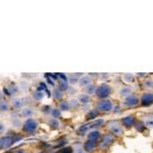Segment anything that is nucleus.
<instances>
[{
	"instance_id": "obj_23",
	"label": "nucleus",
	"mask_w": 153,
	"mask_h": 153,
	"mask_svg": "<svg viewBox=\"0 0 153 153\" xmlns=\"http://www.w3.org/2000/svg\"><path fill=\"white\" fill-rule=\"evenodd\" d=\"M53 94H54V98L57 99V100H60V99L62 98V92H61L58 88H55L54 90H53Z\"/></svg>"
},
{
	"instance_id": "obj_14",
	"label": "nucleus",
	"mask_w": 153,
	"mask_h": 153,
	"mask_svg": "<svg viewBox=\"0 0 153 153\" xmlns=\"http://www.w3.org/2000/svg\"><path fill=\"white\" fill-rule=\"evenodd\" d=\"M84 148H85V150H86L87 152H93L94 151V149H95V143L88 140V141L85 143Z\"/></svg>"
},
{
	"instance_id": "obj_38",
	"label": "nucleus",
	"mask_w": 153,
	"mask_h": 153,
	"mask_svg": "<svg viewBox=\"0 0 153 153\" xmlns=\"http://www.w3.org/2000/svg\"><path fill=\"white\" fill-rule=\"evenodd\" d=\"M4 130H5V127H4L3 124L0 123V134H2L4 132Z\"/></svg>"
},
{
	"instance_id": "obj_21",
	"label": "nucleus",
	"mask_w": 153,
	"mask_h": 153,
	"mask_svg": "<svg viewBox=\"0 0 153 153\" xmlns=\"http://www.w3.org/2000/svg\"><path fill=\"white\" fill-rule=\"evenodd\" d=\"M7 90L9 91V93H10V95H13L14 93H16L18 92V85H15L14 83H11L10 85H8V87H7Z\"/></svg>"
},
{
	"instance_id": "obj_20",
	"label": "nucleus",
	"mask_w": 153,
	"mask_h": 153,
	"mask_svg": "<svg viewBox=\"0 0 153 153\" xmlns=\"http://www.w3.org/2000/svg\"><path fill=\"white\" fill-rule=\"evenodd\" d=\"M119 94H121V97H129V96H131V94H132V90L130 88H128V87H126V88L121 89Z\"/></svg>"
},
{
	"instance_id": "obj_5",
	"label": "nucleus",
	"mask_w": 153,
	"mask_h": 153,
	"mask_svg": "<svg viewBox=\"0 0 153 153\" xmlns=\"http://www.w3.org/2000/svg\"><path fill=\"white\" fill-rule=\"evenodd\" d=\"M13 143V137H11V136H4V137L0 138V148H2V149L10 147Z\"/></svg>"
},
{
	"instance_id": "obj_40",
	"label": "nucleus",
	"mask_w": 153,
	"mask_h": 153,
	"mask_svg": "<svg viewBox=\"0 0 153 153\" xmlns=\"http://www.w3.org/2000/svg\"><path fill=\"white\" fill-rule=\"evenodd\" d=\"M2 97H3V92H2V91H0V101L2 100Z\"/></svg>"
},
{
	"instance_id": "obj_37",
	"label": "nucleus",
	"mask_w": 153,
	"mask_h": 153,
	"mask_svg": "<svg viewBox=\"0 0 153 153\" xmlns=\"http://www.w3.org/2000/svg\"><path fill=\"white\" fill-rule=\"evenodd\" d=\"M136 129H137V131L142 132L144 129H145V127H144V126L142 125L141 123H140V124H137V125H136Z\"/></svg>"
},
{
	"instance_id": "obj_3",
	"label": "nucleus",
	"mask_w": 153,
	"mask_h": 153,
	"mask_svg": "<svg viewBox=\"0 0 153 153\" xmlns=\"http://www.w3.org/2000/svg\"><path fill=\"white\" fill-rule=\"evenodd\" d=\"M113 141H114V136L110 135V134H106L101 139L100 143H99V147L101 149H106V148H108L113 143Z\"/></svg>"
},
{
	"instance_id": "obj_18",
	"label": "nucleus",
	"mask_w": 153,
	"mask_h": 153,
	"mask_svg": "<svg viewBox=\"0 0 153 153\" xmlns=\"http://www.w3.org/2000/svg\"><path fill=\"white\" fill-rule=\"evenodd\" d=\"M90 102V97L86 94H82L79 96V103H82V104H87V103Z\"/></svg>"
},
{
	"instance_id": "obj_19",
	"label": "nucleus",
	"mask_w": 153,
	"mask_h": 153,
	"mask_svg": "<svg viewBox=\"0 0 153 153\" xmlns=\"http://www.w3.org/2000/svg\"><path fill=\"white\" fill-rule=\"evenodd\" d=\"M48 124H49V127L53 130H56L59 128V121H57L56 119H51L50 121H48Z\"/></svg>"
},
{
	"instance_id": "obj_22",
	"label": "nucleus",
	"mask_w": 153,
	"mask_h": 153,
	"mask_svg": "<svg viewBox=\"0 0 153 153\" xmlns=\"http://www.w3.org/2000/svg\"><path fill=\"white\" fill-rule=\"evenodd\" d=\"M97 115H98V110H96V109H92V110H90V112H88V114H87V119H96Z\"/></svg>"
},
{
	"instance_id": "obj_12",
	"label": "nucleus",
	"mask_w": 153,
	"mask_h": 153,
	"mask_svg": "<svg viewBox=\"0 0 153 153\" xmlns=\"http://www.w3.org/2000/svg\"><path fill=\"white\" fill-rule=\"evenodd\" d=\"M59 110L60 111H69L71 109V106H69V102H67V100H61L59 102Z\"/></svg>"
},
{
	"instance_id": "obj_35",
	"label": "nucleus",
	"mask_w": 153,
	"mask_h": 153,
	"mask_svg": "<svg viewBox=\"0 0 153 153\" xmlns=\"http://www.w3.org/2000/svg\"><path fill=\"white\" fill-rule=\"evenodd\" d=\"M58 153H73V149L71 147H67V148H62L58 151Z\"/></svg>"
},
{
	"instance_id": "obj_26",
	"label": "nucleus",
	"mask_w": 153,
	"mask_h": 153,
	"mask_svg": "<svg viewBox=\"0 0 153 153\" xmlns=\"http://www.w3.org/2000/svg\"><path fill=\"white\" fill-rule=\"evenodd\" d=\"M51 115L53 117V119H58V117H60L61 115V111L59 110V109L57 108H53L52 111H51Z\"/></svg>"
},
{
	"instance_id": "obj_29",
	"label": "nucleus",
	"mask_w": 153,
	"mask_h": 153,
	"mask_svg": "<svg viewBox=\"0 0 153 153\" xmlns=\"http://www.w3.org/2000/svg\"><path fill=\"white\" fill-rule=\"evenodd\" d=\"M103 124V121L102 119H99V121H94L93 124H91L90 125V129H94V128H97V127H99V126H101Z\"/></svg>"
},
{
	"instance_id": "obj_31",
	"label": "nucleus",
	"mask_w": 153,
	"mask_h": 153,
	"mask_svg": "<svg viewBox=\"0 0 153 153\" xmlns=\"http://www.w3.org/2000/svg\"><path fill=\"white\" fill-rule=\"evenodd\" d=\"M76 76H81V75L80 74H76V75H75L74 76H71V78L69 79V81L71 84H76V83L79 82V78H76Z\"/></svg>"
},
{
	"instance_id": "obj_24",
	"label": "nucleus",
	"mask_w": 153,
	"mask_h": 153,
	"mask_svg": "<svg viewBox=\"0 0 153 153\" xmlns=\"http://www.w3.org/2000/svg\"><path fill=\"white\" fill-rule=\"evenodd\" d=\"M89 128H90V124H88V125L81 126V127L79 128V130H78V134H79V135H82V134L86 133L87 130H88Z\"/></svg>"
},
{
	"instance_id": "obj_32",
	"label": "nucleus",
	"mask_w": 153,
	"mask_h": 153,
	"mask_svg": "<svg viewBox=\"0 0 153 153\" xmlns=\"http://www.w3.org/2000/svg\"><path fill=\"white\" fill-rule=\"evenodd\" d=\"M79 101H76V99H73V100L69 101V106H71V108L73 107V108H76V107L79 106Z\"/></svg>"
},
{
	"instance_id": "obj_15",
	"label": "nucleus",
	"mask_w": 153,
	"mask_h": 153,
	"mask_svg": "<svg viewBox=\"0 0 153 153\" xmlns=\"http://www.w3.org/2000/svg\"><path fill=\"white\" fill-rule=\"evenodd\" d=\"M24 101L25 100L22 98H14L13 100H12V106L16 109L20 108V107L22 106V104H24Z\"/></svg>"
},
{
	"instance_id": "obj_13",
	"label": "nucleus",
	"mask_w": 153,
	"mask_h": 153,
	"mask_svg": "<svg viewBox=\"0 0 153 153\" xmlns=\"http://www.w3.org/2000/svg\"><path fill=\"white\" fill-rule=\"evenodd\" d=\"M20 115L22 117H31L33 115V109H31L30 107H25L20 110Z\"/></svg>"
},
{
	"instance_id": "obj_39",
	"label": "nucleus",
	"mask_w": 153,
	"mask_h": 153,
	"mask_svg": "<svg viewBox=\"0 0 153 153\" xmlns=\"http://www.w3.org/2000/svg\"><path fill=\"white\" fill-rule=\"evenodd\" d=\"M14 153H26V151H25V150H22V149H18V150H16Z\"/></svg>"
},
{
	"instance_id": "obj_9",
	"label": "nucleus",
	"mask_w": 153,
	"mask_h": 153,
	"mask_svg": "<svg viewBox=\"0 0 153 153\" xmlns=\"http://www.w3.org/2000/svg\"><path fill=\"white\" fill-rule=\"evenodd\" d=\"M121 124H123L125 127L127 128H131L134 126V124H135V119H134V117H124L123 119H121Z\"/></svg>"
},
{
	"instance_id": "obj_7",
	"label": "nucleus",
	"mask_w": 153,
	"mask_h": 153,
	"mask_svg": "<svg viewBox=\"0 0 153 153\" xmlns=\"http://www.w3.org/2000/svg\"><path fill=\"white\" fill-rule=\"evenodd\" d=\"M141 103L143 106H148V105L152 104L153 94H151V93H145V94H143V96L141 98Z\"/></svg>"
},
{
	"instance_id": "obj_30",
	"label": "nucleus",
	"mask_w": 153,
	"mask_h": 153,
	"mask_svg": "<svg viewBox=\"0 0 153 153\" xmlns=\"http://www.w3.org/2000/svg\"><path fill=\"white\" fill-rule=\"evenodd\" d=\"M95 90H96V88H95L94 85H89L88 87H86V91H87V93H89V94L95 93Z\"/></svg>"
},
{
	"instance_id": "obj_1",
	"label": "nucleus",
	"mask_w": 153,
	"mask_h": 153,
	"mask_svg": "<svg viewBox=\"0 0 153 153\" xmlns=\"http://www.w3.org/2000/svg\"><path fill=\"white\" fill-rule=\"evenodd\" d=\"M111 92L110 87L108 86L107 84H101L100 86H98L95 90V94L98 98L100 99H105Z\"/></svg>"
},
{
	"instance_id": "obj_36",
	"label": "nucleus",
	"mask_w": 153,
	"mask_h": 153,
	"mask_svg": "<svg viewBox=\"0 0 153 153\" xmlns=\"http://www.w3.org/2000/svg\"><path fill=\"white\" fill-rule=\"evenodd\" d=\"M145 87H147V88H153V81L150 80V79H148V80H146L145 82Z\"/></svg>"
},
{
	"instance_id": "obj_2",
	"label": "nucleus",
	"mask_w": 153,
	"mask_h": 153,
	"mask_svg": "<svg viewBox=\"0 0 153 153\" xmlns=\"http://www.w3.org/2000/svg\"><path fill=\"white\" fill-rule=\"evenodd\" d=\"M37 128H38V123L34 119H28L22 124V131L27 132V133H31V132L36 131Z\"/></svg>"
},
{
	"instance_id": "obj_10",
	"label": "nucleus",
	"mask_w": 153,
	"mask_h": 153,
	"mask_svg": "<svg viewBox=\"0 0 153 153\" xmlns=\"http://www.w3.org/2000/svg\"><path fill=\"white\" fill-rule=\"evenodd\" d=\"M79 84L81 87H88L91 85V78L88 76H83L79 79Z\"/></svg>"
},
{
	"instance_id": "obj_34",
	"label": "nucleus",
	"mask_w": 153,
	"mask_h": 153,
	"mask_svg": "<svg viewBox=\"0 0 153 153\" xmlns=\"http://www.w3.org/2000/svg\"><path fill=\"white\" fill-rule=\"evenodd\" d=\"M124 80L127 81V82H133L134 81V76L132 75H130V74H127V75L124 76Z\"/></svg>"
},
{
	"instance_id": "obj_6",
	"label": "nucleus",
	"mask_w": 153,
	"mask_h": 153,
	"mask_svg": "<svg viewBox=\"0 0 153 153\" xmlns=\"http://www.w3.org/2000/svg\"><path fill=\"white\" fill-rule=\"evenodd\" d=\"M109 131L112 133L113 136H121L123 135V129L117 123H110L108 125Z\"/></svg>"
},
{
	"instance_id": "obj_8",
	"label": "nucleus",
	"mask_w": 153,
	"mask_h": 153,
	"mask_svg": "<svg viewBox=\"0 0 153 153\" xmlns=\"http://www.w3.org/2000/svg\"><path fill=\"white\" fill-rule=\"evenodd\" d=\"M138 103H139V99H138L137 97L133 96V95L127 97L125 100V104L127 105V106H130V107L135 106V105H137Z\"/></svg>"
},
{
	"instance_id": "obj_33",
	"label": "nucleus",
	"mask_w": 153,
	"mask_h": 153,
	"mask_svg": "<svg viewBox=\"0 0 153 153\" xmlns=\"http://www.w3.org/2000/svg\"><path fill=\"white\" fill-rule=\"evenodd\" d=\"M20 124H22V123H20V119H16V117L12 119V126H13V127H15V128L20 127Z\"/></svg>"
},
{
	"instance_id": "obj_28",
	"label": "nucleus",
	"mask_w": 153,
	"mask_h": 153,
	"mask_svg": "<svg viewBox=\"0 0 153 153\" xmlns=\"http://www.w3.org/2000/svg\"><path fill=\"white\" fill-rule=\"evenodd\" d=\"M145 126L148 128H153V117H146Z\"/></svg>"
},
{
	"instance_id": "obj_25",
	"label": "nucleus",
	"mask_w": 153,
	"mask_h": 153,
	"mask_svg": "<svg viewBox=\"0 0 153 153\" xmlns=\"http://www.w3.org/2000/svg\"><path fill=\"white\" fill-rule=\"evenodd\" d=\"M44 97V92H40V91H36V92L33 94V98L35 100H41V99Z\"/></svg>"
},
{
	"instance_id": "obj_17",
	"label": "nucleus",
	"mask_w": 153,
	"mask_h": 153,
	"mask_svg": "<svg viewBox=\"0 0 153 153\" xmlns=\"http://www.w3.org/2000/svg\"><path fill=\"white\" fill-rule=\"evenodd\" d=\"M8 110H9V104H8V102L6 100L2 99V100L0 101V111H1V112H6V111Z\"/></svg>"
},
{
	"instance_id": "obj_16",
	"label": "nucleus",
	"mask_w": 153,
	"mask_h": 153,
	"mask_svg": "<svg viewBox=\"0 0 153 153\" xmlns=\"http://www.w3.org/2000/svg\"><path fill=\"white\" fill-rule=\"evenodd\" d=\"M58 89L63 92V91H67L69 89V83L67 81H63V80H58Z\"/></svg>"
},
{
	"instance_id": "obj_27",
	"label": "nucleus",
	"mask_w": 153,
	"mask_h": 153,
	"mask_svg": "<svg viewBox=\"0 0 153 153\" xmlns=\"http://www.w3.org/2000/svg\"><path fill=\"white\" fill-rule=\"evenodd\" d=\"M52 107L49 106V105H44V106L41 107V111H42L43 113H46V114H48V113H51V111H52Z\"/></svg>"
},
{
	"instance_id": "obj_4",
	"label": "nucleus",
	"mask_w": 153,
	"mask_h": 153,
	"mask_svg": "<svg viewBox=\"0 0 153 153\" xmlns=\"http://www.w3.org/2000/svg\"><path fill=\"white\" fill-rule=\"evenodd\" d=\"M97 110L103 111V112H107V111H110L112 108V103L108 99H103V100L99 101L97 103Z\"/></svg>"
},
{
	"instance_id": "obj_11",
	"label": "nucleus",
	"mask_w": 153,
	"mask_h": 153,
	"mask_svg": "<svg viewBox=\"0 0 153 153\" xmlns=\"http://www.w3.org/2000/svg\"><path fill=\"white\" fill-rule=\"evenodd\" d=\"M99 138H100V133L98 131H92L88 134V140L94 142V143L96 141H98Z\"/></svg>"
}]
</instances>
